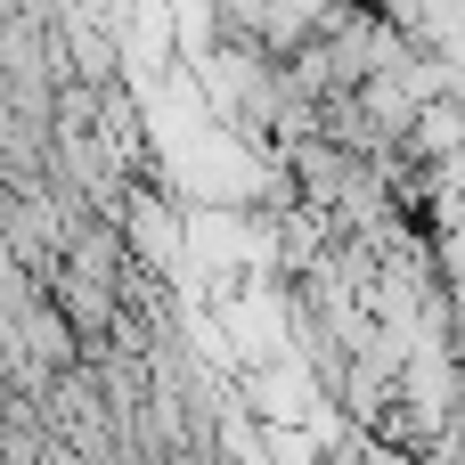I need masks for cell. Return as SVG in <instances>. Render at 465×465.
<instances>
[{
  "label": "cell",
  "instance_id": "obj_1",
  "mask_svg": "<svg viewBox=\"0 0 465 465\" xmlns=\"http://www.w3.org/2000/svg\"><path fill=\"white\" fill-rule=\"evenodd\" d=\"M114 229H123V253H131V270H147V278H172V262H180L188 229H180V204H172V188H155V172H139V180L123 188V204H114Z\"/></svg>",
  "mask_w": 465,
  "mask_h": 465
}]
</instances>
